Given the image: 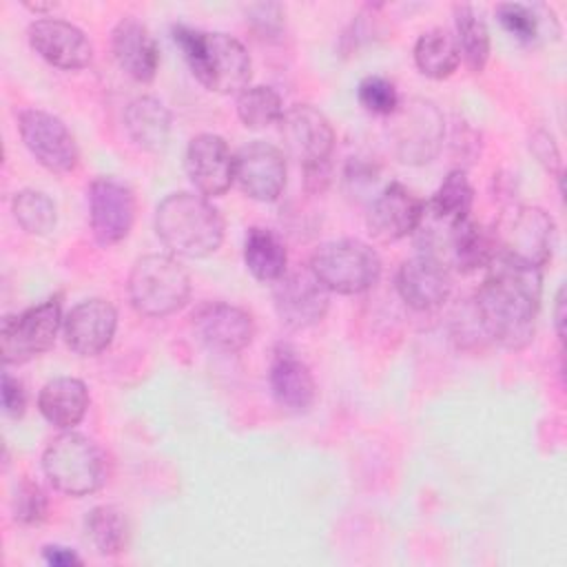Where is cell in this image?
Returning <instances> with one entry per match:
<instances>
[{"label":"cell","mask_w":567,"mask_h":567,"mask_svg":"<svg viewBox=\"0 0 567 567\" xmlns=\"http://www.w3.org/2000/svg\"><path fill=\"white\" fill-rule=\"evenodd\" d=\"M155 233L173 255L202 259L221 246L224 219L208 197L182 190L157 204Z\"/></svg>","instance_id":"cell-3"},{"label":"cell","mask_w":567,"mask_h":567,"mask_svg":"<svg viewBox=\"0 0 567 567\" xmlns=\"http://www.w3.org/2000/svg\"><path fill=\"white\" fill-rule=\"evenodd\" d=\"M244 264L259 281H277L288 270V252L281 237L264 226L248 228L244 237Z\"/></svg>","instance_id":"cell-25"},{"label":"cell","mask_w":567,"mask_h":567,"mask_svg":"<svg viewBox=\"0 0 567 567\" xmlns=\"http://www.w3.org/2000/svg\"><path fill=\"white\" fill-rule=\"evenodd\" d=\"M197 339L213 352L235 354L244 350L255 337V321L248 310L226 303L206 301L190 315Z\"/></svg>","instance_id":"cell-15"},{"label":"cell","mask_w":567,"mask_h":567,"mask_svg":"<svg viewBox=\"0 0 567 567\" xmlns=\"http://www.w3.org/2000/svg\"><path fill=\"white\" fill-rule=\"evenodd\" d=\"M286 157L270 142L252 140L235 153V184L255 202H277L286 188Z\"/></svg>","instance_id":"cell-13"},{"label":"cell","mask_w":567,"mask_h":567,"mask_svg":"<svg viewBox=\"0 0 567 567\" xmlns=\"http://www.w3.org/2000/svg\"><path fill=\"white\" fill-rule=\"evenodd\" d=\"M310 272L328 292L359 295L381 277V257L361 239H332L310 257Z\"/></svg>","instance_id":"cell-7"},{"label":"cell","mask_w":567,"mask_h":567,"mask_svg":"<svg viewBox=\"0 0 567 567\" xmlns=\"http://www.w3.org/2000/svg\"><path fill=\"white\" fill-rule=\"evenodd\" d=\"M425 202L401 182H390L368 208V230L379 241H399L412 235L423 219Z\"/></svg>","instance_id":"cell-17"},{"label":"cell","mask_w":567,"mask_h":567,"mask_svg":"<svg viewBox=\"0 0 567 567\" xmlns=\"http://www.w3.org/2000/svg\"><path fill=\"white\" fill-rule=\"evenodd\" d=\"M494 257L509 259L514 264L543 268L554 250L556 224L547 210L529 204L507 206L492 230Z\"/></svg>","instance_id":"cell-5"},{"label":"cell","mask_w":567,"mask_h":567,"mask_svg":"<svg viewBox=\"0 0 567 567\" xmlns=\"http://www.w3.org/2000/svg\"><path fill=\"white\" fill-rule=\"evenodd\" d=\"M452 151L456 157H465L467 162H472V157L481 153V137L476 135L474 128L458 124L452 137Z\"/></svg>","instance_id":"cell-38"},{"label":"cell","mask_w":567,"mask_h":567,"mask_svg":"<svg viewBox=\"0 0 567 567\" xmlns=\"http://www.w3.org/2000/svg\"><path fill=\"white\" fill-rule=\"evenodd\" d=\"M529 151L538 159V164L554 177L558 184H563V157L560 148L554 140V135L547 128H534L529 135Z\"/></svg>","instance_id":"cell-35"},{"label":"cell","mask_w":567,"mask_h":567,"mask_svg":"<svg viewBox=\"0 0 567 567\" xmlns=\"http://www.w3.org/2000/svg\"><path fill=\"white\" fill-rule=\"evenodd\" d=\"M117 328V310L106 299H86L75 303L62 323L66 346L80 357H95L104 352Z\"/></svg>","instance_id":"cell-19"},{"label":"cell","mask_w":567,"mask_h":567,"mask_svg":"<svg viewBox=\"0 0 567 567\" xmlns=\"http://www.w3.org/2000/svg\"><path fill=\"white\" fill-rule=\"evenodd\" d=\"M272 301L281 323L295 330L317 326L330 306V292L310 270L284 272L272 281Z\"/></svg>","instance_id":"cell-14"},{"label":"cell","mask_w":567,"mask_h":567,"mask_svg":"<svg viewBox=\"0 0 567 567\" xmlns=\"http://www.w3.org/2000/svg\"><path fill=\"white\" fill-rule=\"evenodd\" d=\"M496 18L501 27L523 44H536L545 33V24L558 22L551 7L523 2H501L496 7Z\"/></svg>","instance_id":"cell-30"},{"label":"cell","mask_w":567,"mask_h":567,"mask_svg":"<svg viewBox=\"0 0 567 567\" xmlns=\"http://www.w3.org/2000/svg\"><path fill=\"white\" fill-rule=\"evenodd\" d=\"M62 323V301L58 295L7 317L0 330L4 365H20L47 352L55 343Z\"/></svg>","instance_id":"cell-9"},{"label":"cell","mask_w":567,"mask_h":567,"mask_svg":"<svg viewBox=\"0 0 567 567\" xmlns=\"http://www.w3.org/2000/svg\"><path fill=\"white\" fill-rule=\"evenodd\" d=\"M248 22L250 27L261 35V38H270V35H279L284 29V9L279 4H252L248 11Z\"/></svg>","instance_id":"cell-36"},{"label":"cell","mask_w":567,"mask_h":567,"mask_svg":"<svg viewBox=\"0 0 567 567\" xmlns=\"http://www.w3.org/2000/svg\"><path fill=\"white\" fill-rule=\"evenodd\" d=\"M31 49L51 66L64 71H78L91 64L93 44L86 33L60 18L33 20L27 29Z\"/></svg>","instance_id":"cell-16"},{"label":"cell","mask_w":567,"mask_h":567,"mask_svg":"<svg viewBox=\"0 0 567 567\" xmlns=\"http://www.w3.org/2000/svg\"><path fill=\"white\" fill-rule=\"evenodd\" d=\"M2 408L11 419H20L27 410V392L20 379L11 377L9 372H2Z\"/></svg>","instance_id":"cell-37"},{"label":"cell","mask_w":567,"mask_h":567,"mask_svg":"<svg viewBox=\"0 0 567 567\" xmlns=\"http://www.w3.org/2000/svg\"><path fill=\"white\" fill-rule=\"evenodd\" d=\"M565 306H567L565 286H560L556 292V299H554V330L560 341L565 339Z\"/></svg>","instance_id":"cell-40"},{"label":"cell","mask_w":567,"mask_h":567,"mask_svg":"<svg viewBox=\"0 0 567 567\" xmlns=\"http://www.w3.org/2000/svg\"><path fill=\"white\" fill-rule=\"evenodd\" d=\"M11 213L29 235H49L58 221V208L53 199L35 188L18 190L11 199Z\"/></svg>","instance_id":"cell-32"},{"label":"cell","mask_w":567,"mask_h":567,"mask_svg":"<svg viewBox=\"0 0 567 567\" xmlns=\"http://www.w3.org/2000/svg\"><path fill=\"white\" fill-rule=\"evenodd\" d=\"M388 137L399 162L423 166L432 162L445 140V120L441 109L425 97L399 102L388 117Z\"/></svg>","instance_id":"cell-8"},{"label":"cell","mask_w":567,"mask_h":567,"mask_svg":"<svg viewBox=\"0 0 567 567\" xmlns=\"http://www.w3.org/2000/svg\"><path fill=\"white\" fill-rule=\"evenodd\" d=\"M20 137L27 151L51 173H71L78 166L80 151L69 126L42 109H24L18 115Z\"/></svg>","instance_id":"cell-10"},{"label":"cell","mask_w":567,"mask_h":567,"mask_svg":"<svg viewBox=\"0 0 567 567\" xmlns=\"http://www.w3.org/2000/svg\"><path fill=\"white\" fill-rule=\"evenodd\" d=\"M86 540L102 556H115L126 549L131 525L128 516L117 505H97L84 518Z\"/></svg>","instance_id":"cell-26"},{"label":"cell","mask_w":567,"mask_h":567,"mask_svg":"<svg viewBox=\"0 0 567 567\" xmlns=\"http://www.w3.org/2000/svg\"><path fill=\"white\" fill-rule=\"evenodd\" d=\"M474 204V188L467 179L465 168H452L441 186L434 190L430 202H425V213L439 221L454 224L470 217Z\"/></svg>","instance_id":"cell-29"},{"label":"cell","mask_w":567,"mask_h":567,"mask_svg":"<svg viewBox=\"0 0 567 567\" xmlns=\"http://www.w3.org/2000/svg\"><path fill=\"white\" fill-rule=\"evenodd\" d=\"M456 47L472 73H481L489 60V29L472 4H454Z\"/></svg>","instance_id":"cell-27"},{"label":"cell","mask_w":567,"mask_h":567,"mask_svg":"<svg viewBox=\"0 0 567 567\" xmlns=\"http://www.w3.org/2000/svg\"><path fill=\"white\" fill-rule=\"evenodd\" d=\"M111 51L122 71L137 82H151L157 73L159 49L144 22L124 16L111 31Z\"/></svg>","instance_id":"cell-22"},{"label":"cell","mask_w":567,"mask_h":567,"mask_svg":"<svg viewBox=\"0 0 567 567\" xmlns=\"http://www.w3.org/2000/svg\"><path fill=\"white\" fill-rule=\"evenodd\" d=\"M458 62L461 53L450 31L436 27L419 35L414 44V64L425 78L445 80L456 71Z\"/></svg>","instance_id":"cell-28"},{"label":"cell","mask_w":567,"mask_h":567,"mask_svg":"<svg viewBox=\"0 0 567 567\" xmlns=\"http://www.w3.org/2000/svg\"><path fill=\"white\" fill-rule=\"evenodd\" d=\"M42 556L49 565L53 567H73V565H82V558L69 549V547H62V545H47L42 549Z\"/></svg>","instance_id":"cell-39"},{"label":"cell","mask_w":567,"mask_h":567,"mask_svg":"<svg viewBox=\"0 0 567 567\" xmlns=\"http://www.w3.org/2000/svg\"><path fill=\"white\" fill-rule=\"evenodd\" d=\"M268 383L277 405L290 414L308 412L317 399V383L308 363L288 346L275 348Z\"/></svg>","instance_id":"cell-21"},{"label":"cell","mask_w":567,"mask_h":567,"mask_svg":"<svg viewBox=\"0 0 567 567\" xmlns=\"http://www.w3.org/2000/svg\"><path fill=\"white\" fill-rule=\"evenodd\" d=\"M89 219L100 246L120 244L135 221V195L115 177H95L86 190Z\"/></svg>","instance_id":"cell-12"},{"label":"cell","mask_w":567,"mask_h":567,"mask_svg":"<svg viewBox=\"0 0 567 567\" xmlns=\"http://www.w3.org/2000/svg\"><path fill=\"white\" fill-rule=\"evenodd\" d=\"M190 275L171 255H144L128 272L131 306L144 317H166L186 306Z\"/></svg>","instance_id":"cell-6"},{"label":"cell","mask_w":567,"mask_h":567,"mask_svg":"<svg viewBox=\"0 0 567 567\" xmlns=\"http://www.w3.org/2000/svg\"><path fill=\"white\" fill-rule=\"evenodd\" d=\"M396 290L412 310H434L443 306L452 292L450 268L419 252L399 266Z\"/></svg>","instance_id":"cell-20"},{"label":"cell","mask_w":567,"mask_h":567,"mask_svg":"<svg viewBox=\"0 0 567 567\" xmlns=\"http://www.w3.org/2000/svg\"><path fill=\"white\" fill-rule=\"evenodd\" d=\"M279 131L290 155L303 166L315 171L330 166L334 148V131L330 120L312 104H292L279 120Z\"/></svg>","instance_id":"cell-11"},{"label":"cell","mask_w":567,"mask_h":567,"mask_svg":"<svg viewBox=\"0 0 567 567\" xmlns=\"http://www.w3.org/2000/svg\"><path fill=\"white\" fill-rule=\"evenodd\" d=\"M124 126L137 148L159 153L168 144L171 111L155 95H140L124 111Z\"/></svg>","instance_id":"cell-23"},{"label":"cell","mask_w":567,"mask_h":567,"mask_svg":"<svg viewBox=\"0 0 567 567\" xmlns=\"http://www.w3.org/2000/svg\"><path fill=\"white\" fill-rule=\"evenodd\" d=\"M284 115V104L279 93L272 86L255 84L246 86L237 95V117L246 128H266L270 124H279Z\"/></svg>","instance_id":"cell-31"},{"label":"cell","mask_w":567,"mask_h":567,"mask_svg":"<svg viewBox=\"0 0 567 567\" xmlns=\"http://www.w3.org/2000/svg\"><path fill=\"white\" fill-rule=\"evenodd\" d=\"M540 292V268L492 257L487 275L474 295L478 326L501 348L523 350L534 339Z\"/></svg>","instance_id":"cell-1"},{"label":"cell","mask_w":567,"mask_h":567,"mask_svg":"<svg viewBox=\"0 0 567 567\" xmlns=\"http://www.w3.org/2000/svg\"><path fill=\"white\" fill-rule=\"evenodd\" d=\"M357 100L368 113L381 117H390L401 102L394 82L383 75H365L357 86Z\"/></svg>","instance_id":"cell-33"},{"label":"cell","mask_w":567,"mask_h":567,"mask_svg":"<svg viewBox=\"0 0 567 567\" xmlns=\"http://www.w3.org/2000/svg\"><path fill=\"white\" fill-rule=\"evenodd\" d=\"M184 166L204 197L224 195L235 182V155L226 140L215 133H199L188 142Z\"/></svg>","instance_id":"cell-18"},{"label":"cell","mask_w":567,"mask_h":567,"mask_svg":"<svg viewBox=\"0 0 567 567\" xmlns=\"http://www.w3.org/2000/svg\"><path fill=\"white\" fill-rule=\"evenodd\" d=\"M47 509H49V501L44 489L29 478L18 481L11 496L13 520H18L20 525H38L40 520H44Z\"/></svg>","instance_id":"cell-34"},{"label":"cell","mask_w":567,"mask_h":567,"mask_svg":"<svg viewBox=\"0 0 567 567\" xmlns=\"http://www.w3.org/2000/svg\"><path fill=\"white\" fill-rule=\"evenodd\" d=\"M173 40L204 89L219 95H239L248 86L252 60L237 38L221 31L175 24Z\"/></svg>","instance_id":"cell-2"},{"label":"cell","mask_w":567,"mask_h":567,"mask_svg":"<svg viewBox=\"0 0 567 567\" xmlns=\"http://www.w3.org/2000/svg\"><path fill=\"white\" fill-rule=\"evenodd\" d=\"M40 414L60 430L75 427L89 408V390L75 377H55L38 394Z\"/></svg>","instance_id":"cell-24"},{"label":"cell","mask_w":567,"mask_h":567,"mask_svg":"<svg viewBox=\"0 0 567 567\" xmlns=\"http://www.w3.org/2000/svg\"><path fill=\"white\" fill-rule=\"evenodd\" d=\"M42 472L53 489L66 496H89L106 483V454L89 436L64 430L42 452Z\"/></svg>","instance_id":"cell-4"}]
</instances>
